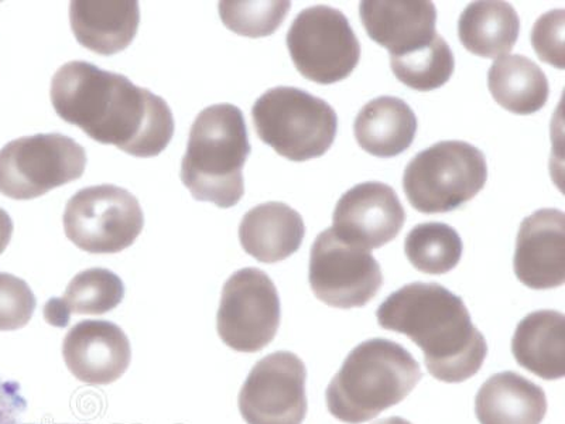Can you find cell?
<instances>
[{
	"label": "cell",
	"mask_w": 565,
	"mask_h": 424,
	"mask_svg": "<svg viewBox=\"0 0 565 424\" xmlns=\"http://www.w3.org/2000/svg\"><path fill=\"white\" fill-rule=\"evenodd\" d=\"M13 235V221L3 209H0V255L3 254L10 244Z\"/></svg>",
	"instance_id": "cell-31"
},
{
	"label": "cell",
	"mask_w": 565,
	"mask_h": 424,
	"mask_svg": "<svg viewBox=\"0 0 565 424\" xmlns=\"http://www.w3.org/2000/svg\"><path fill=\"white\" fill-rule=\"evenodd\" d=\"M565 12L563 9L550 10L537 19L532 30L534 52L544 63L563 70Z\"/></svg>",
	"instance_id": "cell-29"
},
{
	"label": "cell",
	"mask_w": 565,
	"mask_h": 424,
	"mask_svg": "<svg viewBox=\"0 0 565 424\" xmlns=\"http://www.w3.org/2000/svg\"><path fill=\"white\" fill-rule=\"evenodd\" d=\"M125 285L114 272L94 267L79 272L70 282L63 297L45 303L44 318L50 326L67 327L71 315L100 316L122 303Z\"/></svg>",
	"instance_id": "cell-22"
},
{
	"label": "cell",
	"mask_w": 565,
	"mask_h": 424,
	"mask_svg": "<svg viewBox=\"0 0 565 424\" xmlns=\"http://www.w3.org/2000/svg\"><path fill=\"white\" fill-rule=\"evenodd\" d=\"M486 156L461 140L438 141L411 160L403 176L408 203L423 214L459 209L483 189Z\"/></svg>",
	"instance_id": "cell-6"
},
{
	"label": "cell",
	"mask_w": 565,
	"mask_h": 424,
	"mask_svg": "<svg viewBox=\"0 0 565 424\" xmlns=\"http://www.w3.org/2000/svg\"><path fill=\"white\" fill-rule=\"evenodd\" d=\"M489 93L502 108L516 115L539 113L547 104L546 74L532 60L512 54L498 59L488 73Z\"/></svg>",
	"instance_id": "cell-24"
},
{
	"label": "cell",
	"mask_w": 565,
	"mask_h": 424,
	"mask_svg": "<svg viewBox=\"0 0 565 424\" xmlns=\"http://www.w3.org/2000/svg\"><path fill=\"white\" fill-rule=\"evenodd\" d=\"M521 33V19L511 3L473 2L458 20V35L469 53L483 59L504 57Z\"/></svg>",
	"instance_id": "cell-23"
},
{
	"label": "cell",
	"mask_w": 565,
	"mask_h": 424,
	"mask_svg": "<svg viewBox=\"0 0 565 424\" xmlns=\"http://www.w3.org/2000/svg\"><path fill=\"white\" fill-rule=\"evenodd\" d=\"M280 297L264 271L235 272L222 289L216 330L232 350L254 353L275 340L280 327Z\"/></svg>",
	"instance_id": "cell-10"
},
{
	"label": "cell",
	"mask_w": 565,
	"mask_h": 424,
	"mask_svg": "<svg viewBox=\"0 0 565 424\" xmlns=\"http://www.w3.org/2000/svg\"><path fill=\"white\" fill-rule=\"evenodd\" d=\"M547 413L543 389L516 372L494 373L476 399L481 424H540Z\"/></svg>",
	"instance_id": "cell-19"
},
{
	"label": "cell",
	"mask_w": 565,
	"mask_h": 424,
	"mask_svg": "<svg viewBox=\"0 0 565 424\" xmlns=\"http://www.w3.org/2000/svg\"><path fill=\"white\" fill-rule=\"evenodd\" d=\"M416 132V114L405 100L396 97L370 100L353 124L358 145L376 158L402 155L411 148Z\"/></svg>",
	"instance_id": "cell-21"
},
{
	"label": "cell",
	"mask_w": 565,
	"mask_h": 424,
	"mask_svg": "<svg viewBox=\"0 0 565 424\" xmlns=\"http://www.w3.org/2000/svg\"><path fill=\"white\" fill-rule=\"evenodd\" d=\"M290 2H220V17L226 29L245 38H267L277 32L290 12Z\"/></svg>",
	"instance_id": "cell-27"
},
{
	"label": "cell",
	"mask_w": 565,
	"mask_h": 424,
	"mask_svg": "<svg viewBox=\"0 0 565 424\" xmlns=\"http://www.w3.org/2000/svg\"><path fill=\"white\" fill-rule=\"evenodd\" d=\"M309 280L318 300L344 310L365 307L383 285L380 262L371 252L341 240L332 229L311 246Z\"/></svg>",
	"instance_id": "cell-11"
},
{
	"label": "cell",
	"mask_w": 565,
	"mask_h": 424,
	"mask_svg": "<svg viewBox=\"0 0 565 424\" xmlns=\"http://www.w3.org/2000/svg\"><path fill=\"white\" fill-rule=\"evenodd\" d=\"M257 136L291 161L321 158L338 130V116L324 99L292 87L266 91L252 108Z\"/></svg>",
	"instance_id": "cell-5"
},
{
	"label": "cell",
	"mask_w": 565,
	"mask_h": 424,
	"mask_svg": "<svg viewBox=\"0 0 565 424\" xmlns=\"http://www.w3.org/2000/svg\"><path fill=\"white\" fill-rule=\"evenodd\" d=\"M35 306L38 301L26 282L0 272V331H14L28 326Z\"/></svg>",
	"instance_id": "cell-28"
},
{
	"label": "cell",
	"mask_w": 565,
	"mask_h": 424,
	"mask_svg": "<svg viewBox=\"0 0 565 424\" xmlns=\"http://www.w3.org/2000/svg\"><path fill=\"white\" fill-rule=\"evenodd\" d=\"M24 411L26 405L17 383L0 380V424H24Z\"/></svg>",
	"instance_id": "cell-30"
},
{
	"label": "cell",
	"mask_w": 565,
	"mask_h": 424,
	"mask_svg": "<svg viewBox=\"0 0 565 424\" xmlns=\"http://www.w3.org/2000/svg\"><path fill=\"white\" fill-rule=\"evenodd\" d=\"M250 150L245 116L238 106H209L191 126L181 181L194 200L231 209L245 194L242 170Z\"/></svg>",
	"instance_id": "cell-4"
},
{
	"label": "cell",
	"mask_w": 565,
	"mask_h": 424,
	"mask_svg": "<svg viewBox=\"0 0 565 424\" xmlns=\"http://www.w3.org/2000/svg\"><path fill=\"white\" fill-rule=\"evenodd\" d=\"M376 318L385 330L420 347L427 371L438 381L471 380L487 360L486 337L473 326L463 300L438 283L403 286L382 303Z\"/></svg>",
	"instance_id": "cell-2"
},
{
	"label": "cell",
	"mask_w": 565,
	"mask_h": 424,
	"mask_svg": "<svg viewBox=\"0 0 565 424\" xmlns=\"http://www.w3.org/2000/svg\"><path fill=\"white\" fill-rule=\"evenodd\" d=\"M287 49L302 77L331 85L350 77L361 60V44L340 10L318 4L302 10L287 33Z\"/></svg>",
	"instance_id": "cell-9"
},
{
	"label": "cell",
	"mask_w": 565,
	"mask_h": 424,
	"mask_svg": "<svg viewBox=\"0 0 565 424\" xmlns=\"http://www.w3.org/2000/svg\"><path fill=\"white\" fill-rule=\"evenodd\" d=\"M85 168V149L68 136H23L0 149V193L13 200L38 199L81 179Z\"/></svg>",
	"instance_id": "cell-7"
},
{
	"label": "cell",
	"mask_w": 565,
	"mask_h": 424,
	"mask_svg": "<svg viewBox=\"0 0 565 424\" xmlns=\"http://www.w3.org/2000/svg\"><path fill=\"white\" fill-rule=\"evenodd\" d=\"M396 78L408 88L428 93L446 85L456 68L454 53L440 34L431 43L408 54L391 57Z\"/></svg>",
	"instance_id": "cell-26"
},
{
	"label": "cell",
	"mask_w": 565,
	"mask_h": 424,
	"mask_svg": "<svg viewBox=\"0 0 565 424\" xmlns=\"http://www.w3.org/2000/svg\"><path fill=\"white\" fill-rule=\"evenodd\" d=\"M420 363L405 347L372 338L353 348L327 388L328 411L340 422L362 424L396 406L422 381Z\"/></svg>",
	"instance_id": "cell-3"
},
{
	"label": "cell",
	"mask_w": 565,
	"mask_h": 424,
	"mask_svg": "<svg viewBox=\"0 0 565 424\" xmlns=\"http://www.w3.org/2000/svg\"><path fill=\"white\" fill-rule=\"evenodd\" d=\"M360 13L367 35L391 57L416 52L437 35V10L427 0H365Z\"/></svg>",
	"instance_id": "cell-16"
},
{
	"label": "cell",
	"mask_w": 565,
	"mask_h": 424,
	"mask_svg": "<svg viewBox=\"0 0 565 424\" xmlns=\"http://www.w3.org/2000/svg\"><path fill=\"white\" fill-rule=\"evenodd\" d=\"M514 360L546 381L565 375V317L554 310L530 312L519 322L512 340Z\"/></svg>",
	"instance_id": "cell-20"
},
{
	"label": "cell",
	"mask_w": 565,
	"mask_h": 424,
	"mask_svg": "<svg viewBox=\"0 0 565 424\" xmlns=\"http://www.w3.org/2000/svg\"><path fill=\"white\" fill-rule=\"evenodd\" d=\"M332 221V231L341 240L371 251L401 234L406 212L391 186L367 181L341 197Z\"/></svg>",
	"instance_id": "cell-13"
},
{
	"label": "cell",
	"mask_w": 565,
	"mask_h": 424,
	"mask_svg": "<svg viewBox=\"0 0 565 424\" xmlns=\"http://www.w3.org/2000/svg\"><path fill=\"white\" fill-rule=\"evenodd\" d=\"M373 424H412V423L406 421V418L393 416V417L382 418V421H377Z\"/></svg>",
	"instance_id": "cell-32"
},
{
	"label": "cell",
	"mask_w": 565,
	"mask_h": 424,
	"mask_svg": "<svg viewBox=\"0 0 565 424\" xmlns=\"http://www.w3.org/2000/svg\"><path fill=\"white\" fill-rule=\"evenodd\" d=\"M514 274L534 290L556 289L565 282V215L539 210L524 219L513 259Z\"/></svg>",
	"instance_id": "cell-15"
},
{
	"label": "cell",
	"mask_w": 565,
	"mask_h": 424,
	"mask_svg": "<svg viewBox=\"0 0 565 424\" xmlns=\"http://www.w3.org/2000/svg\"><path fill=\"white\" fill-rule=\"evenodd\" d=\"M55 114L78 126L100 145H113L135 158L159 156L174 135L170 106L122 74L87 62L57 70L50 88Z\"/></svg>",
	"instance_id": "cell-1"
},
{
	"label": "cell",
	"mask_w": 565,
	"mask_h": 424,
	"mask_svg": "<svg viewBox=\"0 0 565 424\" xmlns=\"http://www.w3.org/2000/svg\"><path fill=\"white\" fill-rule=\"evenodd\" d=\"M408 262L427 275H444L461 261V236L452 226L441 222H426L415 226L405 242Z\"/></svg>",
	"instance_id": "cell-25"
},
{
	"label": "cell",
	"mask_w": 565,
	"mask_h": 424,
	"mask_svg": "<svg viewBox=\"0 0 565 424\" xmlns=\"http://www.w3.org/2000/svg\"><path fill=\"white\" fill-rule=\"evenodd\" d=\"M65 365L87 385H109L124 375L132 348L122 328L105 320L79 321L63 342Z\"/></svg>",
	"instance_id": "cell-14"
},
{
	"label": "cell",
	"mask_w": 565,
	"mask_h": 424,
	"mask_svg": "<svg viewBox=\"0 0 565 424\" xmlns=\"http://www.w3.org/2000/svg\"><path fill=\"white\" fill-rule=\"evenodd\" d=\"M307 368L296 353H270L242 386L238 406L247 424H301L307 416Z\"/></svg>",
	"instance_id": "cell-12"
},
{
	"label": "cell",
	"mask_w": 565,
	"mask_h": 424,
	"mask_svg": "<svg viewBox=\"0 0 565 424\" xmlns=\"http://www.w3.org/2000/svg\"><path fill=\"white\" fill-rule=\"evenodd\" d=\"M71 30L83 47L100 55L124 52L134 42L140 23L135 0H73Z\"/></svg>",
	"instance_id": "cell-17"
},
{
	"label": "cell",
	"mask_w": 565,
	"mask_h": 424,
	"mask_svg": "<svg viewBox=\"0 0 565 424\" xmlns=\"http://www.w3.org/2000/svg\"><path fill=\"white\" fill-rule=\"evenodd\" d=\"M305 235L302 216L285 203L256 205L239 225L242 247L262 264H277L295 255Z\"/></svg>",
	"instance_id": "cell-18"
},
{
	"label": "cell",
	"mask_w": 565,
	"mask_h": 424,
	"mask_svg": "<svg viewBox=\"0 0 565 424\" xmlns=\"http://www.w3.org/2000/svg\"><path fill=\"white\" fill-rule=\"evenodd\" d=\"M65 236L81 251L95 255L118 254L138 240L145 225L139 200L114 184L87 187L65 206Z\"/></svg>",
	"instance_id": "cell-8"
}]
</instances>
